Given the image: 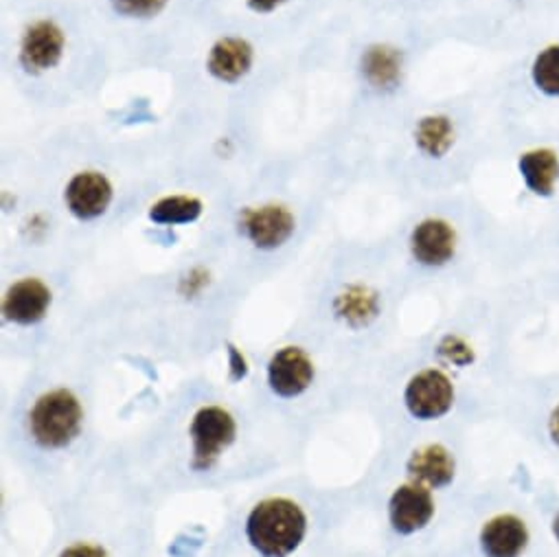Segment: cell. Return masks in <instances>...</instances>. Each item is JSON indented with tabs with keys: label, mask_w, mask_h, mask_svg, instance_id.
Wrapping results in <instances>:
<instances>
[{
	"label": "cell",
	"mask_w": 559,
	"mask_h": 557,
	"mask_svg": "<svg viewBox=\"0 0 559 557\" xmlns=\"http://www.w3.org/2000/svg\"><path fill=\"white\" fill-rule=\"evenodd\" d=\"M308 531L306 511L288 498H267L252 507L246 520V535L263 557H288Z\"/></svg>",
	"instance_id": "6da1fadb"
},
{
	"label": "cell",
	"mask_w": 559,
	"mask_h": 557,
	"mask_svg": "<svg viewBox=\"0 0 559 557\" xmlns=\"http://www.w3.org/2000/svg\"><path fill=\"white\" fill-rule=\"evenodd\" d=\"M84 411L80 400L67 391L56 389L38 398L29 413V432L34 441L47 450L67 448L82 430Z\"/></svg>",
	"instance_id": "7a4b0ae2"
},
{
	"label": "cell",
	"mask_w": 559,
	"mask_h": 557,
	"mask_svg": "<svg viewBox=\"0 0 559 557\" xmlns=\"http://www.w3.org/2000/svg\"><path fill=\"white\" fill-rule=\"evenodd\" d=\"M235 419L219 406H204L195 413L189 435L193 441V467L209 470L235 441Z\"/></svg>",
	"instance_id": "3957f363"
},
{
	"label": "cell",
	"mask_w": 559,
	"mask_h": 557,
	"mask_svg": "<svg viewBox=\"0 0 559 557\" xmlns=\"http://www.w3.org/2000/svg\"><path fill=\"white\" fill-rule=\"evenodd\" d=\"M454 384L439 369H424L411 378L404 391L406 411L419 422H435L454 406Z\"/></svg>",
	"instance_id": "277c9868"
},
{
	"label": "cell",
	"mask_w": 559,
	"mask_h": 557,
	"mask_svg": "<svg viewBox=\"0 0 559 557\" xmlns=\"http://www.w3.org/2000/svg\"><path fill=\"white\" fill-rule=\"evenodd\" d=\"M435 509L430 489L419 483H408L393 491L389 500V520L397 533L413 535L430 524Z\"/></svg>",
	"instance_id": "5b68a950"
},
{
	"label": "cell",
	"mask_w": 559,
	"mask_h": 557,
	"mask_svg": "<svg viewBox=\"0 0 559 557\" xmlns=\"http://www.w3.org/2000/svg\"><path fill=\"white\" fill-rule=\"evenodd\" d=\"M314 365L301 347H284L267 365V384L278 398H297L310 389Z\"/></svg>",
	"instance_id": "8992f818"
},
{
	"label": "cell",
	"mask_w": 559,
	"mask_h": 557,
	"mask_svg": "<svg viewBox=\"0 0 559 557\" xmlns=\"http://www.w3.org/2000/svg\"><path fill=\"white\" fill-rule=\"evenodd\" d=\"M411 252L426 268H441L456 254V230L441 217L419 222L411 233Z\"/></svg>",
	"instance_id": "52a82bcc"
},
{
	"label": "cell",
	"mask_w": 559,
	"mask_h": 557,
	"mask_svg": "<svg viewBox=\"0 0 559 557\" xmlns=\"http://www.w3.org/2000/svg\"><path fill=\"white\" fill-rule=\"evenodd\" d=\"M241 228L246 237L263 250L284 246L295 233V215L286 206L265 204L243 215Z\"/></svg>",
	"instance_id": "ba28073f"
},
{
	"label": "cell",
	"mask_w": 559,
	"mask_h": 557,
	"mask_svg": "<svg viewBox=\"0 0 559 557\" xmlns=\"http://www.w3.org/2000/svg\"><path fill=\"white\" fill-rule=\"evenodd\" d=\"M478 540L485 557H522L531 533L522 518L513 513H500L483 524Z\"/></svg>",
	"instance_id": "9c48e42d"
},
{
	"label": "cell",
	"mask_w": 559,
	"mask_h": 557,
	"mask_svg": "<svg viewBox=\"0 0 559 557\" xmlns=\"http://www.w3.org/2000/svg\"><path fill=\"white\" fill-rule=\"evenodd\" d=\"M64 200L75 217L95 220L108 211L112 202V185L99 171H82L69 182Z\"/></svg>",
	"instance_id": "30bf717a"
},
{
	"label": "cell",
	"mask_w": 559,
	"mask_h": 557,
	"mask_svg": "<svg viewBox=\"0 0 559 557\" xmlns=\"http://www.w3.org/2000/svg\"><path fill=\"white\" fill-rule=\"evenodd\" d=\"M51 308V291L40 278H23L3 299V315L19 325H34L47 317Z\"/></svg>",
	"instance_id": "8fae6325"
},
{
	"label": "cell",
	"mask_w": 559,
	"mask_h": 557,
	"mask_svg": "<svg viewBox=\"0 0 559 557\" xmlns=\"http://www.w3.org/2000/svg\"><path fill=\"white\" fill-rule=\"evenodd\" d=\"M64 45L67 40L62 29L49 21H40L32 25L23 38V47H21L23 64L36 73L49 71L58 67V62L62 60Z\"/></svg>",
	"instance_id": "7c38bea8"
},
{
	"label": "cell",
	"mask_w": 559,
	"mask_h": 557,
	"mask_svg": "<svg viewBox=\"0 0 559 557\" xmlns=\"http://www.w3.org/2000/svg\"><path fill=\"white\" fill-rule=\"evenodd\" d=\"M518 171L533 195L552 198L559 187V152L546 145L531 147L520 154Z\"/></svg>",
	"instance_id": "4fadbf2b"
},
{
	"label": "cell",
	"mask_w": 559,
	"mask_h": 557,
	"mask_svg": "<svg viewBox=\"0 0 559 557\" xmlns=\"http://www.w3.org/2000/svg\"><path fill=\"white\" fill-rule=\"evenodd\" d=\"M411 478L428 489L448 487L456 474V461L452 452L439 443L415 450L406 463Z\"/></svg>",
	"instance_id": "5bb4252c"
},
{
	"label": "cell",
	"mask_w": 559,
	"mask_h": 557,
	"mask_svg": "<svg viewBox=\"0 0 559 557\" xmlns=\"http://www.w3.org/2000/svg\"><path fill=\"white\" fill-rule=\"evenodd\" d=\"M252 64L250 47L239 38H226L213 47L209 58V71L222 82H237L248 73Z\"/></svg>",
	"instance_id": "9a60e30c"
},
{
	"label": "cell",
	"mask_w": 559,
	"mask_h": 557,
	"mask_svg": "<svg viewBox=\"0 0 559 557\" xmlns=\"http://www.w3.org/2000/svg\"><path fill=\"white\" fill-rule=\"evenodd\" d=\"M454 137V123L445 115H430L421 119L415 130L417 147L430 158H443L452 150Z\"/></svg>",
	"instance_id": "2e32d148"
},
{
	"label": "cell",
	"mask_w": 559,
	"mask_h": 557,
	"mask_svg": "<svg viewBox=\"0 0 559 557\" xmlns=\"http://www.w3.org/2000/svg\"><path fill=\"white\" fill-rule=\"evenodd\" d=\"M531 82L537 93L559 99V43L542 47L531 62Z\"/></svg>",
	"instance_id": "e0dca14e"
},
{
	"label": "cell",
	"mask_w": 559,
	"mask_h": 557,
	"mask_svg": "<svg viewBox=\"0 0 559 557\" xmlns=\"http://www.w3.org/2000/svg\"><path fill=\"white\" fill-rule=\"evenodd\" d=\"M202 213V204L195 198L189 195H171L156 202L150 211V217L156 224H189L198 220Z\"/></svg>",
	"instance_id": "ac0fdd59"
},
{
	"label": "cell",
	"mask_w": 559,
	"mask_h": 557,
	"mask_svg": "<svg viewBox=\"0 0 559 557\" xmlns=\"http://www.w3.org/2000/svg\"><path fill=\"white\" fill-rule=\"evenodd\" d=\"M336 310L352 325H362V323H369L376 317L378 299L369 291L352 288V291H347L345 295L338 297Z\"/></svg>",
	"instance_id": "d6986e66"
},
{
	"label": "cell",
	"mask_w": 559,
	"mask_h": 557,
	"mask_svg": "<svg viewBox=\"0 0 559 557\" xmlns=\"http://www.w3.org/2000/svg\"><path fill=\"white\" fill-rule=\"evenodd\" d=\"M365 71H367V78L380 86V88H389L393 84H397L400 80V73H402V62H400V56L391 49H376L367 56V62H365Z\"/></svg>",
	"instance_id": "ffe728a7"
},
{
	"label": "cell",
	"mask_w": 559,
	"mask_h": 557,
	"mask_svg": "<svg viewBox=\"0 0 559 557\" xmlns=\"http://www.w3.org/2000/svg\"><path fill=\"white\" fill-rule=\"evenodd\" d=\"M439 356L456 367H467L474 363V349L461 336H445L439 345Z\"/></svg>",
	"instance_id": "44dd1931"
},
{
	"label": "cell",
	"mask_w": 559,
	"mask_h": 557,
	"mask_svg": "<svg viewBox=\"0 0 559 557\" xmlns=\"http://www.w3.org/2000/svg\"><path fill=\"white\" fill-rule=\"evenodd\" d=\"M115 10L130 19H150L156 16L167 0H112Z\"/></svg>",
	"instance_id": "7402d4cb"
},
{
	"label": "cell",
	"mask_w": 559,
	"mask_h": 557,
	"mask_svg": "<svg viewBox=\"0 0 559 557\" xmlns=\"http://www.w3.org/2000/svg\"><path fill=\"white\" fill-rule=\"evenodd\" d=\"M60 557H108V553L102 546H97V544L80 542V544H73V546L64 548L60 553Z\"/></svg>",
	"instance_id": "603a6c76"
},
{
	"label": "cell",
	"mask_w": 559,
	"mask_h": 557,
	"mask_svg": "<svg viewBox=\"0 0 559 557\" xmlns=\"http://www.w3.org/2000/svg\"><path fill=\"white\" fill-rule=\"evenodd\" d=\"M230 369H233V378L235 380H239V378H243L246 376V371H248V367H246V360H243V356L235 349V347H230Z\"/></svg>",
	"instance_id": "cb8c5ba5"
},
{
	"label": "cell",
	"mask_w": 559,
	"mask_h": 557,
	"mask_svg": "<svg viewBox=\"0 0 559 557\" xmlns=\"http://www.w3.org/2000/svg\"><path fill=\"white\" fill-rule=\"evenodd\" d=\"M548 437H550V441L559 448V404L550 411V415H548Z\"/></svg>",
	"instance_id": "d4e9b609"
},
{
	"label": "cell",
	"mask_w": 559,
	"mask_h": 557,
	"mask_svg": "<svg viewBox=\"0 0 559 557\" xmlns=\"http://www.w3.org/2000/svg\"><path fill=\"white\" fill-rule=\"evenodd\" d=\"M278 3H284V0H250V8L254 12H270L274 10Z\"/></svg>",
	"instance_id": "484cf974"
},
{
	"label": "cell",
	"mask_w": 559,
	"mask_h": 557,
	"mask_svg": "<svg viewBox=\"0 0 559 557\" xmlns=\"http://www.w3.org/2000/svg\"><path fill=\"white\" fill-rule=\"evenodd\" d=\"M550 531H552V537L559 542V511L555 513V518H552V524H550Z\"/></svg>",
	"instance_id": "4316f807"
}]
</instances>
